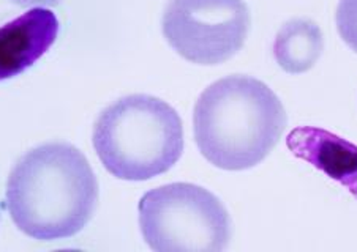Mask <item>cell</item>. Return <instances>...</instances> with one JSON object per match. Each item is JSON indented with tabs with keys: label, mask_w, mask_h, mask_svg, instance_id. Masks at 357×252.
<instances>
[{
	"label": "cell",
	"mask_w": 357,
	"mask_h": 252,
	"mask_svg": "<svg viewBox=\"0 0 357 252\" xmlns=\"http://www.w3.org/2000/svg\"><path fill=\"white\" fill-rule=\"evenodd\" d=\"M98 182L78 148L43 143L20 158L11 171L5 205L27 237L56 242L75 237L92 219Z\"/></svg>",
	"instance_id": "obj_1"
},
{
	"label": "cell",
	"mask_w": 357,
	"mask_h": 252,
	"mask_svg": "<svg viewBox=\"0 0 357 252\" xmlns=\"http://www.w3.org/2000/svg\"><path fill=\"white\" fill-rule=\"evenodd\" d=\"M287 123V111L273 90L243 74L211 84L193 112L196 145L223 171H247L263 163L282 139Z\"/></svg>",
	"instance_id": "obj_2"
},
{
	"label": "cell",
	"mask_w": 357,
	"mask_h": 252,
	"mask_svg": "<svg viewBox=\"0 0 357 252\" xmlns=\"http://www.w3.org/2000/svg\"><path fill=\"white\" fill-rule=\"evenodd\" d=\"M93 147L111 175L146 182L174 167L183 153V126L174 107L151 95H128L100 113Z\"/></svg>",
	"instance_id": "obj_3"
},
{
	"label": "cell",
	"mask_w": 357,
	"mask_h": 252,
	"mask_svg": "<svg viewBox=\"0 0 357 252\" xmlns=\"http://www.w3.org/2000/svg\"><path fill=\"white\" fill-rule=\"evenodd\" d=\"M139 227L157 252H222L231 239L228 210L215 194L193 183H171L141 197Z\"/></svg>",
	"instance_id": "obj_4"
},
{
	"label": "cell",
	"mask_w": 357,
	"mask_h": 252,
	"mask_svg": "<svg viewBox=\"0 0 357 252\" xmlns=\"http://www.w3.org/2000/svg\"><path fill=\"white\" fill-rule=\"evenodd\" d=\"M252 27L245 0H168L162 29L178 56L220 65L242 49Z\"/></svg>",
	"instance_id": "obj_5"
},
{
	"label": "cell",
	"mask_w": 357,
	"mask_h": 252,
	"mask_svg": "<svg viewBox=\"0 0 357 252\" xmlns=\"http://www.w3.org/2000/svg\"><path fill=\"white\" fill-rule=\"evenodd\" d=\"M57 16L33 8L0 27V81L15 77L40 60L56 43Z\"/></svg>",
	"instance_id": "obj_6"
},
{
	"label": "cell",
	"mask_w": 357,
	"mask_h": 252,
	"mask_svg": "<svg viewBox=\"0 0 357 252\" xmlns=\"http://www.w3.org/2000/svg\"><path fill=\"white\" fill-rule=\"evenodd\" d=\"M296 158L317 167L357 199V145L317 126H299L287 137Z\"/></svg>",
	"instance_id": "obj_7"
},
{
	"label": "cell",
	"mask_w": 357,
	"mask_h": 252,
	"mask_svg": "<svg viewBox=\"0 0 357 252\" xmlns=\"http://www.w3.org/2000/svg\"><path fill=\"white\" fill-rule=\"evenodd\" d=\"M324 38L312 19H291L278 30L273 57L278 67L289 74H302L313 68L323 54Z\"/></svg>",
	"instance_id": "obj_8"
},
{
	"label": "cell",
	"mask_w": 357,
	"mask_h": 252,
	"mask_svg": "<svg viewBox=\"0 0 357 252\" xmlns=\"http://www.w3.org/2000/svg\"><path fill=\"white\" fill-rule=\"evenodd\" d=\"M335 21L342 40L357 54V0H340Z\"/></svg>",
	"instance_id": "obj_9"
},
{
	"label": "cell",
	"mask_w": 357,
	"mask_h": 252,
	"mask_svg": "<svg viewBox=\"0 0 357 252\" xmlns=\"http://www.w3.org/2000/svg\"><path fill=\"white\" fill-rule=\"evenodd\" d=\"M20 7H37V5H47V7H52V5H57L59 0H10Z\"/></svg>",
	"instance_id": "obj_10"
}]
</instances>
